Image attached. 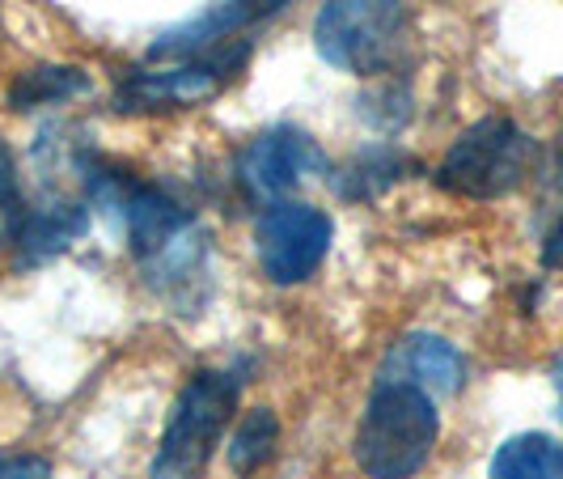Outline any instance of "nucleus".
<instances>
[{
	"label": "nucleus",
	"mask_w": 563,
	"mask_h": 479,
	"mask_svg": "<svg viewBox=\"0 0 563 479\" xmlns=\"http://www.w3.org/2000/svg\"><path fill=\"white\" fill-rule=\"evenodd\" d=\"M437 433L441 416L423 391L377 382L373 399L365 403V416L356 424L352 454L368 479H411L428 462Z\"/></svg>",
	"instance_id": "1"
},
{
	"label": "nucleus",
	"mask_w": 563,
	"mask_h": 479,
	"mask_svg": "<svg viewBox=\"0 0 563 479\" xmlns=\"http://www.w3.org/2000/svg\"><path fill=\"white\" fill-rule=\"evenodd\" d=\"M407 43L402 0H322L313 22V47L339 73L377 77L395 68Z\"/></svg>",
	"instance_id": "2"
},
{
	"label": "nucleus",
	"mask_w": 563,
	"mask_h": 479,
	"mask_svg": "<svg viewBox=\"0 0 563 479\" xmlns=\"http://www.w3.org/2000/svg\"><path fill=\"white\" fill-rule=\"evenodd\" d=\"M534 137L521 132L505 115H492L453 141V149L437 170V183L462 199H496L517 192L534 174Z\"/></svg>",
	"instance_id": "3"
},
{
	"label": "nucleus",
	"mask_w": 563,
	"mask_h": 479,
	"mask_svg": "<svg viewBox=\"0 0 563 479\" xmlns=\"http://www.w3.org/2000/svg\"><path fill=\"white\" fill-rule=\"evenodd\" d=\"M233 407H238V378L221 369H199L183 387V395L174 399L148 479H196L212 458V446L221 442L225 424L233 421Z\"/></svg>",
	"instance_id": "4"
},
{
	"label": "nucleus",
	"mask_w": 563,
	"mask_h": 479,
	"mask_svg": "<svg viewBox=\"0 0 563 479\" xmlns=\"http://www.w3.org/2000/svg\"><path fill=\"white\" fill-rule=\"evenodd\" d=\"M251 56V43L238 39L225 47H212L196 59H178L169 68L132 73L114 85V111H166V107H196L225 89Z\"/></svg>",
	"instance_id": "5"
},
{
	"label": "nucleus",
	"mask_w": 563,
	"mask_h": 479,
	"mask_svg": "<svg viewBox=\"0 0 563 479\" xmlns=\"http://www.w3.org/2000/svg\"><path fill=\"white\" fill-rule=\"evenodd\" d=\"M335 226L322 208L313 204H297V199H280L272 204L258 226H254V242H258V268L272 284H301L318 272V263L331 251Z\"/></svg>",
	"instance_id": "6"
},
{
	"label": "nucleus",
	"mask_w": 563,
	"mask_h": 479,
	"mask_svg": "<svg viewBox=\"0 0 563 479\" xmlns=\"http://www.w3.org/2000/svg\"><path fill=\"white\" fill-rule=\"evenodd\" d=\"M322 166V153L313 144L310 132L301 128H267L258 132L242 157H238V183L254 204H280V196H288L301 178H310V170Z\"/></svg>",
	"instance_id": "7"
},
{
	"label": "nucleus",
	"mask_w": 563,
	"mask_h": 479,
	"mask_svg": "<svg viewBox=\"0 0 563 479\" xmlns=\"http://www.w3.org/2000/svg\"><path fill=\"white\" fill-rule=\"evenodd\" d=\"M288 0H212L203 13H196L191 22H178L166 34H157V43L148 47V59H196L212 47L233 43V34H242L254 22L276 18Z\"/></svg>",
	"instance_id": "8"
},
{
	"label": "nucleus",
	"mask_w": 563,
	"mask_h": 479,
	"mask_svg": "<svg viewBox=\"0 0 563 479\" xmlns=\"http://www.w3.org/2000/svg\"><path fill=\"white\" fill-rule=\"evenodd\" d=\"M466 378V361L441 336H407L390 348V357L382 361V378L377 382H398V387H416L428 399H445L462 391Z\"/></svg>",
	"instance_id": "9"
},
{
	"label": "nucleus",
	"mask_w": 563,
	"mask_h": 479,
	"mask_svg": "<svg viewBox=\"0 0 563 479\" xmlns=\"http://www.w3.org/2000/svg\"><path fill=\"white\" fill-rule=\"evenodd\" d=\"M89 229V204L85 199H47L38 208H30L26 221H22V233L13 242V254H18V268H38L47 259L64 254L77 238Z\"/></svg>",
	"instance_id": "10"
},
{
	"label": "nucleus",
	"mask_w": 563,
	"mask_h": 479,
	"mask_svg": "<svg viewBox=\"0 0 563 479\" xmlns=\"http://www.w3.org/2000/svg\"><path fill=\"white\" fill-rule=\"evenodd\" d=\"M407 170H416V162L395 149V144H368L361 153H352L343 166L335 170L331 187H335L339 199L347 204H365V199L386 196L390 187H398L407 178Z\"/></svg>",
	"instance_id": "11"
},
{
	"label": "nucleus",
	"mask_w": 563,
	"mask_h": 479,
	"mask_svg": "<svg viewBox=\"0 0 563 479\" xmlns=\"http://www.w3.org/2000/svg\"><path fill=\"white\" fill-rule=\"evenodd\" d=\"M89 89V73L77 64H34L22 68L9 85V107L13 111H34V107H56Z\"/></svg>",
	"instance_id": "12"
},
{
	"label": "nucleus",
	"mask_w": 563,
	"mask_h": 479,
	"mask_svg": "<svg viewBox=\"0 0 563 479\" xmlns=\"http://www.w3.org/2000/svg\"><path fill=\"white\" fill-rule=\"evenodd\" d=\"M492 479H563V442L547 433H517L492 458Z\"/></svg>",
	"instance_id": "13"
},
{
	"label": "nucleus",
	"mask_w": 563,
	"mask_h": 479,
	"mask_svg": "<svg viewBox=\"0 0 563 479\" xmlns=\"http://www.w3.org/2000/svg\"><path fill=\"white\" fill-rule=\"evenodd\" d=\"M276 442H280V421L272 407H251L238 428H233V442H229V467L233 476H251L258 471L272 454H276Z\"/></svg>",
	"instance_id": "14"
},
{
	"label": "nucleus",
	"mask_w": 563,
	"mask_h": 479,
	"mask_svg": "<svg viewBox=\"0 0 563 479\" xmlns=\"http://www.w3.org/2000/svg\"><path fill=\"white\" fill-rule=\"evenodd\" d=\"M22 221H26V204H22V192H18L13 153H9V144L0 141V251H9L18 242Z\"/></svg>",
	"instance_id": "15"
},
{
	"label": "nucleus",
	"mask_w": 563,
	"mask_h": 479,
	"mask_svg": "<svg viewBox=\"0 0 563 479\" xmlns=\"http://www.w3.org/2000/svg\"><path fill=\"white\" fill-rule=\"evenodd\" d=\"M0 479H52V462L38 454H9L0 458Z\"/></svg>",
	"instance_id": "16"
},
{
	"label": "nucleus",
	"mask_w": 563,
	"mask_h": 479,
	"mask_svg": "<svg viewBox=\"0 0 563 479\" xmlns=\"http://www.w3.org/2000/svg\"><path fill=\"white\" fill-rule=\"evenodd\" d=\"M542 263H547V268H563V213L555 217V226L547 229V242H542Z\"/></svg>",
	"instance_id": "17"
},
{
	"label": "nucleus",
	"mask_w": 563,
	"mask_h": 479,
	"mask_svg": "<svg viewBox=\"0 0 563 479\" xmlns=\"http://www.w3.org/2000/svg\"><path fill=\"white\" fill-rule=\"evenodd\" d=\"M551 382H555V399H560V416H563V352L555 357V369H551Z\"/></svg>",
	"instance_id": "18"
},
{
	"label": "nucleus",
	"mask_w": 563,
	"mask_h": 479,
	"mask_svg": "<svg viewBox=\"0 0 563 479\" xmlns=\"http://www.w3.org/2000/svg\"><path fill=\"white\" fill-rule=\"evenodd\" d=\"M555 178L563 183V141H560V149H555Z\"/></svg>",
	"instance_id": "19"
}]
</instances>
